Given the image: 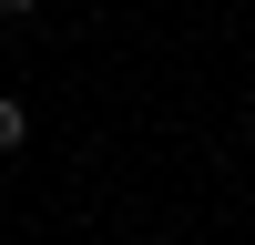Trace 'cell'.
<instances>
[{
    "instance_id": "1",
    "label": "cell",
    "mask_w": 255,
    "mask_h": 245,
    "mask_svg": "<svg viewBox=\"0 0 255 245\" xmlns=\"http://www.w3.org/2000/svg\"><path fill=\"white\" fill-rule=\"evenodd\" d=\"M20 143H31V113H20L10 92H0V153H20Z\"/></svg>"
},
{
    "instance_id": "2",
    "label": "cell",
    "mask_w": 255,
    "mask_h": 245,
    "mask_svg": "<svg viewBox=\"0 0 255 245\" xmlns=\"http://www.w3.org/2000/svg\"><path fill=\"white\" fill-rule=\"evenodd\" d=\"M0 10H41V0H0Z\"/></svg>"
}]
</instances>
